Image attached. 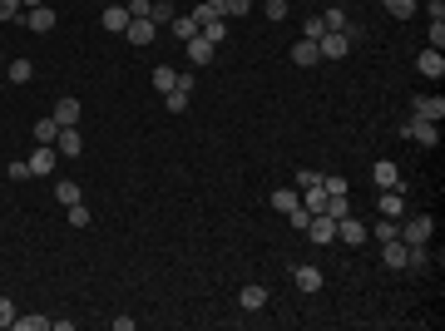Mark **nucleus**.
<instances>
[{
  "instance_id": "nucleus-27",
  "label": "nucleus",
  "mask_w": 445,
  "mask_h": 331,
  "mask_svg": "<svg viewBox=\"0 0 445 331\" xmlns=\"http://www.w3.org/2000/svg\"><path fill=\"white\" fill-rule=\"evenodd\" d=\"M55 198H60L65 208H70V203H80V183H70V178H60V183H55Z\"/></svg>"
},
{
  "instance_id": "nucleus-32",
  "label": "nucleus",
  "mask_w": 445,
  "mask_h": 331,
  "mask_svg": "<svg viewBox=\"0 0 445 331\" xmlns=\"http://www.w3.org/2000/svg\"><path fill=\"white\" fill-rule=\"evenodd\" d=\"M198 35H203V40H208V45L218 50V40H227V20H213V25H203Z\"/></svg>"
},
{
  "instance_id": "nucleus-26",
  "label": "nucleus",
  "mask_w": 445,
  "mask_h": 331,
  "mask_svg": "<svg viewBox=\"0 0 445 331\" xmlns=\"http://www.w3.org/2000/svg\"><path fill=\"white\" fill-rule=\"evenodd\" d=\"M173 85H178V75H173L168 65H159V70H154V89H159V94H168Z\"/></svg>"
},
{
  "instance_id": "nucleus-45",
  "label": "nucleus",
  "mask_w": 445,
  "mask_h": 331,
  "mask_svg": "<svg viewBox=\"0 0 445 331\" xmlns=\"http://www.w3.org/2000/svg\"><path fill=\"white\" fill-rule=\"evenodd\" d=\"M0 20H20V0H0Z\"/></svg>"
},
{
  "instance_id": "nucleus-24",
  "label": "nucleus",
  "mask_w": 445,
  "mask_h": 331,
  "mask_svg": "<svg viewBox=\"0 0 445 331\" xmlns=\"http://www.w3.org/2000/svg\"><path fill=\"white\" fill-rule=\"evenodd\" d=\"M213 20H222V15H218V5H208V0H198V5H193V25L203 30V25H213Z\"/></svg>"
},
{
  "instance_id": "nucleus-34",
  "label": "nucleus",
  "mask_w": 445,
  "mask_h": 331,
  "mask_svg": "<svg viewBox=\"0 0 445 331\" xmlns=\"http://www.w3.org/2000/svg\"><path fill=\"white\" fill-rule=\"evenodd\" d=\"M149 20H154V25H168V20H173V5H168V0H154Z\"/></svg>"
},
{
  "instance_id": "nucleus-14",
  "label": "nucleus",
  "mask_w": 445,
  "mask_h": 331,
  "mask_svg": "<svg viewBox=\"0 0 445 331\" xmlns=\"http://www.w3.org/2000/svg\"><path fill=\"white\" fill-rule=\"evenodd\" d=\"M416 70H421L426 80H441L445 75V55L441 50H421V55H416Z\"/></svg>"
},
{
  "instance_id": "nucleus-30",
  "label": "nucleus",
  "mask_w": 445,
  "mask_h": 331,
  "mask_svg": "<svg viewBox=\"0 0 445 331\" xmlns=\"http://www.w3.org/2000/svg\"><path fill=\"white\" fill-rule=\"evenodd\" d=\"M188 99H193L188 89H168V94H163V104H168V114H183V109H188Z\"/></svg>"
},
{
  "instance_id": "nucleus-8",
  "label": "nucleus",
  "mask_w": 445,
  "mask_h": 331,
  "mask_svg": "<svg viewBox=\"0 0 445 331\" xmlns=\"http://www.w3.org/2000/svg\"><path fill=\"white\" fill-rule=\"evenodd\" d=\"M50 119H55L60 129H75V124H80V99H75V94H60V99H55V114H50Z\"/></svg>"
},
{
  "instance_id": "nucleus-25",
  "label": "nucleus",
  "mask_w": 445,
  "mask_h": 331,
  "mask_svg": "<svg viewBox=\"0 0 445 331\" xmlns=\"http://www.w3.org/2000/svg\"><path fill=\"white\" fill-rule=\"evenodd\" d=\"M247 10H252V0H222V5H218V15H222V20H242Z\"/></svg>"
},
{
  "instance_id": "nucleus-37",
  "label": "nucleus",
  "mask_w": 445,
  "mask_h": 331,
  "mask_svg": "<svg viewBox=\"0 0 445 331\" xmlns=\"http://www.w3.org/2000/svg\"><path fill=\"white\" fill-rule=\"evenodd\" d=\"M322 213H332V218H346L351 213V198H327V208Z\"/></svg>"
},
{
  "instance_id": "nucleus-22",
  "label": "nucleus",
  "mask_w": 445,
  "mask_h": 331,
  "mask_svg": "<svg viewBox=\"0 0 445 331\" xmlns=\"http://www.w3.org/2000/svg\"><path fill=\"white\" fill-rule=\"evenodd\" d=\"M322 188H327V198H346V193H351V183H346L341 173H322Z\"/></svg>"
},
{
  "instance_id": "nucleus-36",
  "label": "nucleus",
  "mask_w": 445,
  "mask_h": 331,
  "mask_svg": "<svg viewBox=\"0 0 445 331\" xmlns=\"http://www.w3.org/2000/svg\"><path fill=\"white\" fill-rule=\"evenodd\" d=\"M302 35H307V40H322V35H327V25H322V15H307V25H302Z\"/></svg>"
},
{
  "instance_id": "nucleus-12",
  "label": "nucleus",
  "mask_w": 445,
  "mask_h": 331,
  "mask_svg": "<svg viewBox=\"0 0 445 331\" xmlns=\"http://www.w3.org/2000/svg\"><path fill=\"white\" fill-rule=\"evenodd\" d=\"M406 252H411V247H406L401 237H391V242H381V262H386L391 272H406Z\"/></svg>"
},
{
  "instance_id": "nucleus-35",
  "label": "nucleus",
  "mask_w": 445,
  "mask_h": 331,
  "mask_svg": "<svg viewBox=\"0 0 445 331\" xmlns=\"http://www.w3.org/2000/svg\"><path fill=\"white\" fill-rule=\"evenodd\" d=\"M262 15L277 25V20H287V0H262Z\"/></svg>"
},
{
  "instance_id": "nucleus-43",
  "label": "nucleus",
  "mask_w": 445,
  "mask_h": 331,
  "mask_svg": "<svg viewBox=\"0 0 445 331\" xmlns=\"http://www.w3.org/2000/svg\"><path fill=\"white\" fill-rule=\"evenodd\" d=\"M0 327H15V302L0 297Z\"/></svg>"
},
{
  "instance_id": "nucleus-47",
  "label": "nucleus",
  "mask_w": 445,
  "mask_h": 331,
  "mask_svg": "<svg viewBox=\"0 0 445 331\" xmlns=\"http://www.w3.org/2000/svg\"><path fill=\"white\" fill-rule=\"evenodd\" d=\"M208 5H222V0H208Z\"/></svg>"
},
{
  "instance_id": "nucleus-33",
  "label": "nucleus",
  "mask_w": 445,
  "mask_h": 331,
  "mask_svg": "<svg viewBox=\"0 0 445 331\" xmlns=\"http://www.w3.org/2000/svg\"><path fill=\"white\" fill-rule=\"evenodd\" d=\"M55 134H60L55 119H40V124H35V143H55Z\"/></svg>"
},
{
  "instance_id": "nucleus-21",
  "label": "nucleus",
  "mask_w": 445,
  "mask_h": 331,
  "mask_svg": "<svg viewBox=\"0 0 445 331\" xmlns=\"http://www.w3.org/2000/svg\"><path fill=\"white\" fill-rule=\"evenodd\" d=\"M5 80H10V85H30V80H35V65H30V60H10V65H5Z\"/></svg>"
},
{
  "instance_id": "nucleus-31",
  "label": "nucleus",
  "mask_w": 445,
  "mask_h": 331,
  "mask_svg": "<svg viewBox=\"0 0 445 331\" xmlns=\"http://www.w3.org/2000/svg\"><path fill=\"white\" fill-rule=\"evenodd\" d=\"M366 237H376V242H391V237H401V232H396V218H381L376 227H371V232H366Z\"/></svg>"
},
{
  "instance_id": "nucleus-16",
  "label": "nucleus",
  "mask_w": 445,
  "mask_h": 331,
  "mask_svg": "<svg viewBox=\"0 0 445 331\" xmlns=\"http://www.w3.org/2000/svg\"><path fill=\"white\" fill-rule=\"evenodd\" d=\"M376 208H381V218H401V213H406V198H401V188H381Z\"/></svg>"
},
{
  "instance_id": "nucleus-5",
  "label": "nucleus",
  "mask_w": 445,
  "mask_h": 331,
  "mask_svg": "<svg viewBox=\"0 0 445 331\" xmlns=\"http://www.w3.org/2000/svg\"><path fill=\"white\" fill-rule=\"evenodd\" d=\"M317 50H322V60H346V55H351V35H346V30H327V35L317 40Z\"/></svg>"
},
{
  "instance_id": "nucleus-2",
  "label": "nucleus",
  "mask_w": 445,
  "mask_h": 331,
  "mask_svg": "<svg viewBox=\"0 0 445 331\" xmlns=\"http://www.w3.org/2000/svg\"><path fill=\"white\" fill-rule=\"evenodd\" d=\"M396 232H401V242H406V247H416V242H431V232H436V218L416 213V218H406V222H401Z\"/></svg>"
},
{
  "instance_id": "nucleus-13",
  "label": "nucleus",
  "mask_w": 445,
  "mask_h": 331,
  "mask_svg": "<svg viewBox=\"0 0 445 331\" xmlns=\"http://www.w3.org/2000/svg\"><path fill=\"white\" fill-rule=\"evenodd\" d=\"M237 307H242V312H262V307H267V287H262V282H247V287L237 292Z\"/></svg>"
},
{
  "instance_id": "nucleus-4",
  "label": "nucleus",
  "mask_w": 445,
  "mask_h": 331,
  "mask_svg": "<svg viewBox=\"0 0 445 331\" xmlns=\"http://www.w3.org/2000/svg\"><path fill=\"white\" fill-rule=\"evenodd\" d=\"M20 25L35 30V35H50V30L60 25V15H55L50 5H35V10H20Z\"/></svg>"
},
{
  "instance_id": "nucleus-15",
  "label": "nucleus",
  "mask_w": 445,
  "mask_h": 331,
  "mask_svg": "<svg viewBox=\"0 0 445 331\" xmlns=\"http://www.w3.org/2000/svg\"><path fill=\"white\" fill-rule=\"evenodd\" d=\"M100 20H104V30H109V35H124L134 15H129V5H104V15H100Z\"/></svg>"
},
{
  "instance_id": "nucleus-6",
  "label": "nucleus",
  "mask_w": 445,
  "mask_h": 331,
  "mask_svg": "<svg viewBox=\"0 0 445 331\" xmlns=\"http://www.w3.org/2000/svg\"><path fill=\"white\" fill-rule=\"evenodd\" d=\"M307 242H317V247L336 242V218H332V213H317V218L307 222Z\"/></svg>"
},
{
  "instance_id": "nucleus-11",
  "label": "nucleus",
  "mask_w": 445,
  "mask_h": 331,
  "mask_svg": "<svg viewBox=\"0 0 445 331\" xmlns=\"http://www.w3.org/2000/svg\"><path fill=\"white\" fill-rule=\"evenodd\" d=\"M371 178H376V188H401V168H396V158H376Z\"/></svg>"
},
{
  "instance_id": "nucleus-17",
  "label": "nucleus",
  "mask_w": 445,
  "mask_h": 331,
  "mask_svg": "<svg viewBox=\"0 0 445 331\" xmlns=\"http://www.w3.org/2000/svg\"><path fill=\"white\" fill-rule=\"evenodd\" d=\"M154 35H159V25H154V20H129V30H124V40H129V45H149Z\"/></svg>"
},
{
  "instance_id": "nucleus-38",
  "label": "nucleus",
  "mask_w": 445,
  "mask_h": 331,
  "mask_svg": "<svg viewBox=\"0 0 445 331\" xmlns=\"http://www.w3.org/2000/svg\"><path fill=\"white\" fill-rule=\"evenodd\" d=\"M70 227H90V208L85 203H70Z\"/></svg>"
},
{
  "instance_id": "nucleus-42",
  "label": "nucleus",
  "mask_w": 445,
  "mask_h": 331,
  "mask_svg": "<svg viewBox=\"0 0 445 331\" xmlns=\"http://www.w3.org/2000/svg\"><path fill=\"white\" fill-rule=\"evenodd\" d=\"M312 183H322V173H317V168H302V173H297V193L312 188Z\"/></svg>"
},
{
  "instance_id": "nucleus-40",
  "label": "nucleus",
  "mask_w": 445,
  "mask_h": 331,
  "mask_svg": "<svg viewBox=\"0 0 445 331\" xmlns=\"http://www.w3.org/2000/svg\"><path fill=\"white\" fill-rule=\"evenodd\" d=\"M287 222H292V227H297V232H307V222H312V213H307V208H302V203H297V208H292V213H287Z\"/></svg>"
},
{
  "instance_id": "nucleus-20",
  "label": "nucleus",
  "mask_w": 445,
  "mask_h": 331,
  "mask_svg": "<svg viewBox=\"0 0 445 331\" xmlns=\"http://www.w3.org/2000/svg\"><path fill=\"white\" fill-rule=\"evenodd\" d=\"M292 282H297V292H322V272L307 262V267H297L292 272Z\"/></svg>"
},
{
  "instance_id": "nucleus-41",
  "label": "nucleus",
  "mask_w": 445,
  "mask_h": 331,
  "mask_svg": "<svg viewBox=\"0 0 445 331\" xmlns=\"http://www.w3.org/2000/svg\"><path fill=\"white\" fill-rule=\"evenodd\" d=\"M15 327L20 331H45L50 327V317H15Z\"/></svg>"
},
{
  "instance_id": "nucleus-10",
  "label": "nucleus",
  "mask_w": 445,
  "mask_h": 331,
  "mask_svg": "<svg viewBox=\"0 0 445 331\" xmlns=\"http://www.w3.org/2000/svg\"><path fill=\"white\" fill-rule=\"evenodd\" d=\"M55 148H60V158H80V148H85L80 124H75V129H60V134H55Z\"/></svg>"
},
{
  "instance_id": "nucleus-39",
  "label": "nucleus",
  "mask_w": 445,
  "mask_h": 331,
  "mask_svg": "<svg viewBox=\"0 0 445 331\" xmlns=\"http://www.w3.org/2000/svg\"><path fill=\"white\" fill-rule=\"evenodd\" d=\"M322 25H327V30H346V15H341V5H332V10L322 15Z\"/></svg>"
},
{
  "instance_id": "nucleus-18",
  "label": "nucleus",
  "mask_w": 445,
  "mask_h": 331,
  "mask_svg": "<svg viewBox=\"0 0 445 331\" xmlns=\"http://www.w3.org/2000/svg\"><path fill=\"white\" fill-rule=\"evenodd\" d=\"M183 50H188V60H193V70H198V65H208V60H213V45H208V40H203V35H193V40H183Z\"/></svg>"
},
{
  "instance_id": "nucleus-19",
  "label": "nucleus",
  "mask_w": 445,
  "mask_h": 331,
  "mask_svg": "<svg viewBox=\"0 0 445 331\" xmlns=\"http://www.w3.org/2000/svg\"><path fill=\"white\" fill-rule=\"evenodd\" d=\"M317 60H322V50H317V40H307V35H302V40L292 45V65H317Z\"/></svg>"
},
{
  "instance_id": "nucleus-1",
  "label": "nucleus",
  "mask_w": 445,
  "mask_h": 331,
  "mask_svg": "<svg viewBox=\"0 0 445 331\" xmlns=\"http://www.w3.org/2000/svg\"><path fill=\"white\" fill-rule=\"evenodd\" d=\"M401 134H406L411 143H421V148H436V143H441V124H431V119H406Z\"/></svg>"
},
{
  "instance_id": "nucleus-9",
  "label": "nucleus",
  "mask_w": 445,
  "mask_h": 331,
  "mask_svg": "<svg viewBox=\"0 0 445 331\" xmlns=\"http://www.w3.org/2000/svg\"><path fill=\"white\" fill-rule=\"evenodd\" d=\"M336 242H351V247H361L366 242V227H361V218H336Z\"/></svg>"
},
{
  "instance_id": "nucleus-28",
  "label": "nucleus",
  "mask_w": 445,
  "mask_h": 331,
  "mask_svg": "<svg viewBox=\"0 0 445 331\" xmlns=\"http://www.w3.org/2000/svg\"><path fill=\"white\" fill-rule=\"evenodd\" d=\"M272 208H277V213H292V208H297V188H277V193H272Z\"/></svg>"
},
{
  "instance_id": "nucleus-23",
  "label": "nucleus",
  "mask_w": 445,
  "mask_h": 331,
  "mask_svg": "<svg viewBox=\"0 0 445 331\" xmlns=\"http://www.w3.org/2000/svg\"><path fill=\"white\" fill-rule=\"evenodd\" d=\"M168 30H173L178 40H193V35H198V25H193V15H173V20H168Z\"/></svg>"
},
{
  "instance_id": "nucleus-44",
  "label": "nucleus",
  "mask_w": 445,
  "mask_h": 331,
  "mask_svg": "<svg viewBox=\"0 0 445 331\" xmlns=\"http://www.w3.org/2000/svg\"><path fill=\"white\" fill-rule=\"evenodd\" d=\"M5 173H10V178H15V183H20V178H30V163H25V158H15V163H10V168H5Z\"/></svg>"
},
{
  "instance_id": "nucleus-46",
  "label": "nucleus",
  "mask_w": 445,
  "mask_h": 331,
  "mask_svg": "<svg viewBox=\"0 0 445 331\" xmlns=\"http://www.w3.org/2000/svg\"><path fill=\"white\" fill-rule=\"evenodd\" d=\"M35 5H45V0H20V10H35Z\"/></svg>"
},
{
  "instance_id": "nucleus-3",
  "label": "nucleus",
  "mask_w": 445,
  "mask_h": 331,
  "mask_svg": "<svg viewBox=\"0 0 445 331\" xmlns=\"http://www.w3.org/2000/svg\"><path fill=\"white\" fill-rule=\"evenodd\" d=\"M25 163H30L35 178H50V173L60 168V148H55V143H35V153H30Z\"/></svg>"
},
{
  "instance_id": "nucleus-29",
  "label": "nucleus",
  "mask_w": 445,
  "mask_h": 331,
  "mask_svg": "<svg viewBox=\"0 0 445 331\" xmlns=\"http://www.w3.org/2000/svg\"><path fill=\"white\" fill-rule=\"evenodd\" d=\"M381 5H386V10H391V15H396V20H411V15H416V5H421V0H381Z\"/></svg>"
},
{
  "instance_id": "nucleus-7",
  "label": "nucleus",
  "mask_w": 445,
  "mask_h": 331,
  "mask_svg": "<svg viewBox=\"0 0 445 331\" xmlns=\"http://www.w3.org/2000/svg\"><path fill=\"white\" fill-rule=\"evenodd\" d=\"M411 114L441 124V119H445V99H441V94H416V99H411Z\"/></svg>"
}]
</instances>
